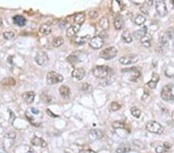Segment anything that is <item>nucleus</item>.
<instances>
[{
	"mask_svg": "<svg viewBox=\"0 0 174 153\" xmlns=\"http://www.w3.org/2000/svg\"><path fill=\"white\" fill-rule=\"evenodd\" d=\"M92 74L98 79H105L111 74V69L107 66H96L92 69Z\"/></svg>",
	"mask_w": 174,
	"mask_h": 153,
	"instance_id": "f257e3e1",
	"label": "nucleus"
},
{
	"mask_svg": "<svg viewBox=\"0 0 174 153\" xmlns=\"http://www.w3.org/2000/svg\"><path fill=\"white\" fill-rule=\"evenodd\" d=\"M146 129L151 133L158 134V135H161L164 132L163 126L156 121H150L148 122L146 124Z\"/></svg>",
	"mask_w": 174,
	"mask_h": 153,
	"instance_id": "f03ea898",
	"label": "nucleus"
},
{
	"mask_svg": "<svg viewBox=\"0 0 174 153\" xmlns=\"http://www.w3.org/2000/svg\"><path fill=\"white\" fill-rule=\"evenodd\" d=\"M64 81V77L57 72L50 71L47 75V83L49 85H53L56 83H61Z\"/></svg>",
	"mask_w": 174,
	"mask_h": 153,
	"instance_id": "7ed1b4c3",
	"label": "nucleus"
},
{
	"mask_svg": "<svg viewBox=\"0 0 174 153\" xmlns=\"http://www.w3.org/2000/svg\"><path fill=\"white\" fill-rule=\"evenodd\" d=\"M36 63L41 67H46L50 62L48 54L44 51H38L35 56Z\"/></svg>",
	"mask_w": 174,
	"mask_h": 153,
	"instance_id": "20e7f679",
	"label": "nucleus"
},
{
	"mask_svg": "<svg viewBox=\"0 0 174 153\" xmlns=\"http://www.w3.org/2000/svg\"><path fill=\"white\" fill-rule=\"evenodd\" d=\"M117 49L114 47H109L100 52L99 56L104 60H111L117 54Z\"/></svg>",
	"mask_w": 174,
	"mask_h": 153,
	"instance_id": "39448f33",
	"label": "nucleus"
},
{
	"mask_svg": "<svg viewBox=\"0 0 174 153\" xmlns=\"http://www.w3.org/2000/svg\"><path fill=\"white\" fill-rule=\"evenodd\" d=\"M173 85L172 84H167L162 87L161 91V97L162 100L166 101H170L173 98Z\"/></svg>",
	"mask_w": 174,
	"mask_h": 153,
	"instance_id": "423d86ee",
	"label": "nucleus"
},
{
	"mask_svg": "<svg viewBox=\"0 0 174 153\" xmlns=\"http://www.w3.org/2000/svg\"><path fill=\"white\" fill-rule=\"evenodd\" d=\"M155 6H156V10L157 13L161 16L163 17L168 13V10L166 7V2L162 0H157L155 2Z\"/></svg>",
	"mask_w": 174,
	"mask_h": 153,
	"instance_id": "0eeeda50",
	"label": "nucleus"
},
{
	"mask_svg": "<svg viewBox=\"0 0 174 153\" xmlns=\"http://www.w3.org/2000/svg\"><path fill=\"white\" fill-rule=\"evenodd\" d=\"M139 61V56L138 55L131 54L128 56H123L120 57L119 63L123 65H129V64H135Z\"/></svg>",
	"mask_w": 174,
	"mask_h": 153,
	"instance_id": "6e6552de",
	"label": "nucleus"
},
{
	"mask_svg": "<svg viewBox=\"0 0 174 153\" xmlns=\"http://www.w3.org/2000/svg\"><path fill=\"white\" fill-rule=\"evenodd\" d=\"M90 47L93 49H101L104 45V40L99 36H96L90 40L89 41Z\"/></svg>",
	"mask_w": 174,
	"mask_h": 153,
	"instance_id": "1a4fd4ad",
	"label": "nucleus"
},
{
	"mask_svg": "<svg viewBox=\"0 0 174 153\" xmlns=\"http://www.w3.org/2000/svg\"><path fill=\"white\" fill-rule=\"evenodd\" d=\"M80 29V25H78V24H73L72 26H71L70 27L67 29L66 33L67 37H73L74 36H75L77 33H78L79 30Z\"/></svg>",
	"mask_w": 174,
	"mask_h": 153,
	"instance_id": "9d476101",
	"label": "nucleus"
},
{
	"mask_svg": "<svg viewBox=\"0 0 174 153\" xmlns=\"http://www.w3.org/2000/svg\"><path fill=\"white\" fill-rule=\"evenodd\" d=\"M22 97L23 99L27 103L28 105H31L32 103L34 101V98H35V93L33 91H27L25 93L23 94Z\"/></svg>",
	"mask_w": 174,
	"mask_h": 153,
	"instance_id": "9b49d317",
	"label": "nucleus"
},
{
	"mask_svg": "<svg viewBox=\"0 0 174 153\" xmlns=\"http://www.w3.org/2000/svg\"><path fill=\"white\" fill-rule=\"evenodd\" d=\"M12 21H13L14 24L18 26H20V27H23L26 23V18L23 16H20V15H16V16H14L12 18Z\"/></svg>",
	"mask_w": 174,
	"mask_h": 153,
	"instance_id": "f8f14e48",
	"label": "nucleus"
},
{
	"mask_svg": "<svg viewBox=\"0 0 174 153\" xmlns=\"http://www.w3.org/2000/svg\"><path fill=\"white\" fill-rule=\"evenodd\" d=\"M85 75V71L82 68H77L72 71V77L74 78H76L77 80L80 81L84 78Z\"/></svg>",
	"mask_w": 174,
	"mask_h": 153,
	"instance_id": "ddd939ff",
	"label": "nucleus"
},
{
	"mask_svg": "<svg viewBox=\"0 0 174 153\" xmlns=\"http://www.w3.org/2000/svg\"><path fill=\"white\" fill-rule=\"evenodd\" d=\"M31 143L32 145H34V146H40V147L42 148L47 147V143L44 141V140L42 139V138H40L39 137H37V136H35V137L33 138V139L31 140Z\"/></svg>",
	"mask_w": 174,
	"mask_h": 153,
	"instance_id": "4468645a",
	"label": "nucleus"
},
{
	"mask_svg": "<svg viewBox=\"0 0 174 153\" xmlns=\"http://www.w3.org/2000/svg\"><path fill=\"white\" fill-rule=\"evenodd\" d=\"M159 81V76L157 74H156V73H153V77H152L150 81L147 83V85L149 86V87L152 88V89L156 88Z\"/></svg>",
	"mask_w": 174,
	"mask_h": 153,
	"instance_id": "2eb2a0df",
	"label": "nucleus"
},
{
	"mask_svg": "<svg viewBox=\"0 0 174 153\" xmlns=\"http://www.w3.org/2000/svg\"><path fill=\"white\" fill-rule=\"evenodd\" d=\"M39 33L43 34V35L47 36L50 34L51 32H52V29H51L50 25L47 23H43L40 26V27L39 29Z\"/></svg>",
	"mask_w": 174,
	"mask_h": 153,
	"instance_id": "dca6fc26",
	"label": "nucleus"
},
{
	"mask_svg": "<svg viewBox=\"0 0 174 153\" xmlns=\"http://www.w3.org/2000/svg\"><path fill=\"white\" fill-rule=\"evenodd\" d=\"M89 136L91 139H99L104 136V134L102 131L98 129L91 130L89 133Z\"/></svg>",
	"mask_w": 174,
	"mask_h": 153,
	"instance_id": "f3484780",
	"label": "nucleus"
},
{
	"mask_svg": "<svg viewBox=\"0 0 174 153\" xmlns=\"http://www.w3.org/2000/svg\"><path fill=\"white\" fill-rule=\"evenodd\" d=\"M85 18L86 16L84 12H79V13H77L75 16V23L76 24H78V25H81L84 23L85 21Z\"/></svg>",
	"mask_w": 174,
	"mask_h": 153,
	"instance_id": "a211bd4d",
	"label": "nucleus"
},
{
	"mask_svg": "<svg viewBox=\"0 0 174 153\" xmlns=\"http://www.w3.org/2000/svg\"><path fill=\"white\" fill-rule=\"evenodd\" d=\"M146 33H147L146 26H143V28H141V29H139V30L135 31L133 35H134V37H135V39L141 40L142 38H143V37L146 34Z\"/></svg>",
	"mask_w": 174,
	"mask_h": 153,
	"instance_id": "6ab92c4d",
	"label": "nucleus"
},
{
	"mask_svg": "<svg viewBox=\"0 0 174 153\" xmlns=\"http://www.w3.org/2000/svg\"><path fill=\"white\" fill-rule=\"evenodd\" d=\"M59 91H60V94H61V95L64 97V98H67V97H69L70 94H71L70 88L65 85L61 86V87L59 88Z\"/></svg>",
	"mask_w": 174,
	"mask_h": 153,
	"instance_id": "aec40b11",
	"label": "nucleus"
},
{
	"mask_svg": "<svg viewBox=\"0 0 174 153\" xmlns=\"http://www.w3.org/2000/svg\"><path fill=\"white\" fill-rule=\"evenodd\" d=\"M141 43L142 44H143V47H150L151 43H152V38H151V36L145 34V35L141 39Z\"/></svg>",
	"mask_w": 174,
	"mask_h": 153,
	"instance_id": "412c9836",
	"label": "nucleus"
},
{
	"mask_svg": "<svg viewBox=\"0 0 174 153\" xmlns=\"http://www.w3.org/2000/svg\"><path fill=\"white\" fill-rule=\"evenodd\" d=\"M16 81L12 78H6L2 80L1 81V85L2 86H12L15 85Z\"/></svg>",
	"mask_w": 174,
	"mask_h": 153,
	"instance_id": "4be33fe9",
	"label": "nucleus"
},
{
	"mask_svg": "<svg viewBox=\"0 0 174 153\" xmlns=\"http://www.w3.org/2000/svg\"><path fill=\"white\" fill-rule=\"evenodd\" d=\"M121 38H122V40L125 41V43H131L132 41V38L131 33H129L128 30H125V31L122 33V34H121Z\"/></svg>",
	"mask_w": 174,
	"mask_h": 153,
	"instance_id": "5701e85b",
	"label": "nucleus"
},
{
	"mask_svg": "<svg viewBox=\"0 0 174 153\" xmlns=\"http://www.w3.org/2000/svg\"><path fill=\"white\" fill-rule=\"evenodd\" d=\"M64 38L61 37H57L53 39L52 44H53V46L54 47H60L61 46H62V45L64 44Z\"/></svg>",
	"mask_w": 174,
	"mask_h": 153,
	"instance_id": "b1692460",
	"label": "nucleus"
},
{
	"mask_svg": "<svg viewBox=\"0 0 174 153\" xmlns=\"http://www.w3.org/2000/svg\"><path fill=\"white\" fill-rule=\"evenodd\" d=\"M114 26L116 29H121L123 26V20L121 16H118L116 18V20L114 21Z\"/></svg>",
	"mask_w": 174,
	"mask_h": 153,
	"instance_id": "393cba45",
	"label": "nucleus"
},
{
	"mask_svg": "<svg viewBox=\"0 0 174 153\" xmlns=\"http://www.w3.org/2000/svg\"><path fill=\"white\" fill-rule=\"evenodd\" d=\"M99 26L100 27L103 29H107L109 26V21L107 18L103 17L99 20Z\"/></svg>",
	"mask_w": 174,
	"mask_h": 153,
	"instance_id": "a878e982",
	"label": "nucleus"
},
{
	"mask_svg": "<svg viewBox=\"0 0 174 153\" xmlns=\"http://www.w3.org/2000/svg\"><path fill=\"white\" fill-rule=\"evenodd\" d=\"M89 39V36H84V37H76L75 39V42L78 45H83L86 43Z\"/></svg>",
	"mask_w": 174,
	"mask_h": 153,
	"instance_id": "bb28decb",
	"label": "nucleus"
},
{
	"mask_svg": "<svg viewBox=\"0 0 174 153\" xmlns=\"http://www.w3.org/2000/svg\"><path fill=\"white\" fill-rule=\"evenodd\" d=\"M145 21H146V19H145V17L144 16H143V15H141V14L138 15V16H137L135 19V24L138 26L143 25V24L145 23Z\"/></svg>",
	"mask_w": 174,
	"mask_h": 153,
	"instance_id": "cd10ccee",
	"label": "nucleus"
},
{
	"mask_svg": "<svg viewBox=\"0 0 174 153\" xmlns=\"http://www.w3.org/2000/svg\"><path fill=\"white\" fill-rule=\"evenodd\" d=\"M131 113L133 116L137 118H139V117L141 116V114H142L140 109H139L138 108H136V107H132V108Z\"/></svg>",
	"mask_w": 174,
	"mask_h": 153,
	"instance_id": "c85d7f7f",
	"label": "nucleus"
},
{
	"mask_svg": "<svg viewBox=\"0 0 174 153\" xmlns=\"http://www.w3.org/2000/svg\"><path fill=\"white\" fill-rule=\"evenodd\" d=\"M131 151V148L127 145H123V146H120L119 148H118L116 150L117 153H127Z\"/></svg>",
	"mask_w": 174,
	"mask_h": 153,
	"instance_id": "c756f323",
	"label": "nucleus"
},
{
	"mask_svg": "<svg viewBox=\"0 0 174 153\" xmlns=\"http://www.w3.org/2000/svg\"><path fill=\"white\" fill-rule=\"evenodd\" d=\"M67 61L71 64H75L78 62V58L77 56H75V55H70V56L67 58Z\"/></svg>",
	"mask_w": 174,
	"mask_h": 153,
	"instance_id": "7c9ffc66",
	"label": "nucleus"
},
{
	"mask_svg": "<svg viewBox=\"0 0 174 153\" xmlns=\"http://www.w3.org/2000/svg\"><path fill=\"white\" fill-rule=\"evenodd\" d=\"M166 37L170 40L173 39L174 38V29H172V28H169V29L166 31Z\"/></svg>",
	"mask_w": 174,
	"mask_h": 153,
	"instance_id": "2f4dec72",
	"label": "nucleus"
},
{
	"mask_svg": "<svg viewBox=\"0 0 174 153\" xmlns=\"http://www.w3.org/2000/svg\"><path fill=\"white\" fill-rule=\"evenodd\" d=\"M3 37L6 40H11L15 37V33L12 31H7L3 33Z\"/></svg>",
	"mask_w": 174,
	"mask_h": 153,
	"instance_id": "473e14b6",
	"label": "nucleus"
},
{
	"mask_svg": "<svg viewBox=\"0 0 174 153\" xmlns=\"http://www.w3.org/2000/svg\"><path fill=\"white\" fill-rule=\"evenodd\" d=\"M112 127L114 128H125V124L121 122H114L112 123Z\"/></svg>",
	"mask_w": 174,
	"mask_h": 153,
	"instance_id": "72a5a7b5",
	"label": "nucleus"
},
{
	"mask_svg": "<svg viewBox=\"0 0 174 153\" xmlns=\"http://www.w3.org/2000/svg\"><path fill=\"white\" fill-rule=\"evenodd\" d=\"M120 108H121V105H120L118 103L112 102V104H111V109H112V111H118V109H120Z\"/></svg>",
	"mask_w": 174,
	"mask_h": 153,
	"instance_id": "f704fd0d",
	"label": "nucleus"
},
{
	"mask_svg": "<svg viewBox=\"0 0 174 153\" xmlns=\"http://www.w3.org/2000/svg\"><path fill=\"white\" fill-rule=\"evenodd\" d=\"M160 43L163 46H166V45H168V38L166 37V36H162L160 37Z\"/></svg>",
	"mask_w": 174,
	"mask_h": 153,
	"instance_id": "c9c22d12",
	"label": "nucleus"
},
{
	"mask_svg": "<svg viewBox=\"0 0 174 153\" xmlns=\"http://www.w3.org/2000/svg\"><path fill=\"white\" fill-rule=\"evenodd\" d=\"M89 16H90L91 19L94 20V19H96V18L98 16V12L95 11V10H91V11H90V12H89Z\"/></svg>",
	"mask_w": 174,
	"mask_h": 153,
	"instance_id": "e433bc0d",
	"label": "nucleus"
},
{
	"mask_svg": "<svg viewBox=\"0 0 174 153\" xmlns=\"http://www.w3.org/2000/svg\"><path fill=\"white\" fill-rule=\"evenodd\" d=\"M156 153H165L166 152V149L163 146L159 145L156 148Z\"/></svg>",
	"mask_w": 174,
	"mask_h": 153,
	"instance_id": "4c0bfd02",
	"label": "nucleus"
},
{
	"mask_svg": "<svg viewBox=\"0 0 174 153\" xmlns=\"http://www.w3.org/2000/svg\"><path fill=\"white\" fill-rule=\"evenodd\" d=\"M16 133L14 132H10L6 134V137L8 138H10V139H14L15 138H16Z\"/></svg>",
	"mask_w": 174,
	"mask_h": 153,
	"instance_id": "58836bf2",
	"label": "nucleus"
},
{
	"mask_svg": "<svg viewBox=\"0 0 174 153\" xmlns=\"http://www.w3.org/2000/svg\"><path fill=\"white\" fill-rule=\"evenodd\" d=\"M0 153H9L8 152L6 151L4 144L2 141H0Z\"/></svg>",
	"mask_w": 174,
	"mask_h": 153,
	"instance_id": "ea45409f",
	"label": "nucleus"
},
{
	"mask_svg": "<svg viewBox=\"0 0 174 153\" xmlns=\"http://www.w3.org/2000/svg\"><path fill=\"white\" fill-rule=\"evenodd\" d=\"M10 111V124H12V123H13V122H14V120H15V118H16V117H15V114H14V113L12 112V111H11L10 110H9Z\"/></svg>",
	"mask_w": 174,
	"mask_h": 153,
	"instance_id": "a19ab883",
	"label": "nucleus"
},
{
	"mask_svg": "<svg viewBox=\"0 0 174 153\" xmlns=\"http://www.w3.org/2000/svg\"><path fill=\"white\" fill-rule=\"evenodd\" d=\"M89 88H90V85L88 83H83L82 86H81V89L84 91H88L89 90Z\"/></svg>",
	"mask_w": 174,
	"mask_h": 153,
	"instance_id": "79ce46f5",
	"label": "nucleus"
},
{
	"mask_svg": "<svg viewBox=\"0 0 174 153\" xmlns=\"http://www.w3.org/2000/svg\"><path fill=\"white\" fill-rule=\"evenodd\" d=\"M79 153H96L93 150H81L79 152Z\"/></svg>",
	"mask_w": 174,
	"mask_h": 153,
	"instance_id": "37998d69",
	"label": "nucleus"
},
{
	"mask_svg": "<svg viewBox=\"0 0 174 153\" xmlns=\"http://www.w3.org/2000/svg\"><path fill=\"white\" fill-rule=\"evenodd\" d=\"M140 10H141V12H143V13L145 14V15H149V12H148V11H147L145 9V7H140Z\"/></svg>",
	"mask_w": 174,
	"mask_h": 153,
	"instance_id": "c03bdc74",
	"label": "nucleus"
},
{
	"mask_svg": "<svg viewBox=\"0 0 174 153\" xmlns=\"http://www.w3.org/2000/svg\"><path fill=\"white\" fill-rule=\"evenodd\" d=\"M163 147H164L166 149H168L171 147V145H170L169 142H165L164 145H163Z\"/></svg>",
	"mask_w": 174,
	"mask_h": 153,
	"instance_id": "a18cd8bd",
	"label": "nucleus"
},
{
	"mask_svg": "<svg viewBox=\"0 0 174 153\" xmlns=\"http://www.w3.org/2000/svg\"><path fill=\"white\" fill-rule=\"evenodd\" d=\"M31 110H32V111H33V114H39V111L37 110V109H35V108H32Z\"/></svg>",
	"mask_w": 174,
	"mask_h": 153,
	"instance_id": "49530a36",
	"label": "nucleus"
},
{
	"mask_svg": "<svg viewBox=\"0 0 174 153\" xmlns=\"http://www.w3.org/2000/svg\"><path fill=\"white\" fill-rule=\"evenodd\" d=\"M2 25V20L0 18V26H1Z\"/></svg>",
	"mask_w": 174,
	"mask_h": 153,
	"instance_id": "de8ad7c7",
	"label": "nucleus"
}]
</instances>
